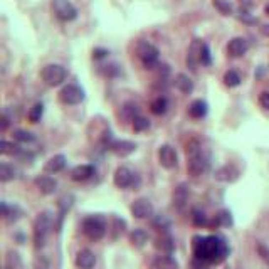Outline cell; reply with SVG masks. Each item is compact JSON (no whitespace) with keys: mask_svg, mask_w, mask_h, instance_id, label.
I'll list each match as a JSON object with an SVG mask.
<instances>
[{"mask_svg":"<svg viewBox=\"0 0 269 269\" xmlns=\"http://www.w3.org/2000/svg\"><path fill=\"white\" fill-rule=\"evenodd\" d=\"M194 258L203 259L210 264H219L229 256V246L219 235H195L192 242Z\"/></svg>","mask_w":269,"mask_h":269,"instance_id":"1","label":"cell"},{"mask_svg":"<svg viewBox=\"0 0 269 269\" xmlns=\"http://www.w3.org/2000/svg\"><path fill=\"white\" fill-rule=\"evenodd\" d=\"M187 157H189L187 172L192 175V177H201V175H203L210 168L209 153L203 152L201 143H199L197 140H192L187 145Z\"/></svg>","mask_w":269,"mask_h":269,"instance_id":"2","label":"cell"},{"mask_svg":"<svg viewBox=\"0 0 269 269\" xmlns=\"http://www.w3.org/2000/svg\"><path fill=\"white\" fill-rule=\"evenodd\" d=\"M81 231L89 240H101L108 232V226L101 215H89L81 222Z\"/></svg>","mask_w":269,"mask_h":269,"instance_id":"3","label":"cell"},{"mask_svg":"<svg viewBox=\"0 0 269 269\" xmlns=\"http://www.w3.org/2000/svg\"><path fill=\"white\" fill-rule=\"evenodd\" d=\"M52 227V219L49 212H42L37 215L34 222V247L35 249H42L46 246V240L51 234Z\"/></svg>","mask_w":269,"mask_h":269,"instance_id":"4","label":"cell"},{"mask_svg":"<svg viewBox=\"0 0 269 269\" xmlns=\"http://www.w3.org/2000/svg\"><path fill=\"white\" fill-rule=\"evenodd\" d=\"M113 182H115L118 189L128 190V189H138L141 183V178L133 170H130L128 167H118L115 177H113Z\"/></svg>","mask_w":269,"mask_h":269,"instance_id":"5","label":"cell"},{"mask_svg":"<svg viewBox=\"0 0 269 269\" xmlns=\"http://www.w3.org/2000/svg\"><path fill=\"white\" fill-rule=\"evenodd\" d=\"M40 77H42V81L47 86L54 88L66 81L67 71L66 67H63L61 64H47V66H44L42 71H40Z\"/></svg>","mask_w":269,"mask_h":269,"instance_id":"6","label":"cell"},{"mask_svg":"<svg viewBox=\"0 0 269 269\" xmlns=\"http://www.w3.org/2000/svg\"><path fill=\"white\" fill-rule=\"evenodd\" d=\"M138 59L141 61V64L145 69H155L158 66V59H160V51L150 42H140V46L136 49Z\"/></svg>","mask_w":269,"mask_h":269,"instance_id":"7","label":"cell"},{"mask_svg":"<svg viewBox=\"0 0 269 269\" xmlns=\"http://www.w3.org/2000/svg\"><path fill=\"white\" fill-rule=\"evenodd\" d=\"M52 14L63 22H71L77 17V9L69 0H52L51 2Z\"/></svg>","mask_w":269,"mask_h":269,"instance_id":"8","label":"cell"},{"mask_svg":"<svg viewBox=\"0 0 269 269\" xmlns=\"http://www.w3.org/2000/svg\"><path fill=\"white\" fill-rule=\"evenodd\" d=\"M59 100H61V103L69 104V106L79 104L81 101L84 100V89L81 86H77V84H67V86H64L61 89Z\"/></svg>","mask_w":269,"mask_h":269,"instance_id":"9","label":"cell"},{"mask_svg":"<svg viewBox=\"0 0 269 269\" xmlns=\"http://www.w3.org/2000/svg\"><path fill=\"white\" fill-rule=\"evenodd\" d=\"M158 162L160 165L167 170H173L178 167V155L175 152L173 146L170 145H162L158 148Z\"/></svg>","mask_w":269,"mask_h":269,"instance_id":"10","label":"cell"},{"mask_svg":"<svg viewBox=\"0 0 269 269\" xmlns=\"http://www.w3.org/2000/svg\"><path fill=\"white\" fill-rule=\"evenodd\" d=\"M132 215L134 219H150L153 215V203L141 197L132 203Z\"/></svg>","mask_w":269,"mask_h":269,"instance_id":"11","label":"cell"},{"mask_svg":"<svg viewBox=\"0 0 269 269\" xmlns=\"http://www.w3.org/2000/svg\"><path fill=\"white\" fill-rule=\"evenodd\" d=\"M247 49H249V44H247L246 39L234 37L229 40V44H227V54H229L231 58H242V56L247 52Z\"/></svg>","mask_w":269,"mask_h":269,"instance_id":"12","label":"cell"},{"mask_svg":"<svg viewBox=\"0 0 269 269\" xmlns=\"http://www.w3.org/2000/svg\"><path fill=\"white\" fill-rule=\"evenodd\" d=\"M189 197H190V192H189V187L185 183H180L177 189L173 190V195H172V202H173V207L177 210H183L187 207V202H189Z\"/></svg>","mask_w":269,"mask_h":269,"instance_id":"13","label":"cell"},{"mask_svg":"<svg viewBox=\"0 0 269 269\" xmlns=\"http://www.w3.org/2000/svg\"><path fill=\"white\" fill-rule=\"evenodd\" d=\"M109 150L118 155V157H128V155H132L136 150V145L128 140H115L109 145Z\"/></svg>","mask_w":269,"mask_h":269,"instance_id":"14","label":"cell"},{"mask_svg":"<svg viewBox=\"0 0 269 269\" xmlns=\"http://www.w3.org/2000/svg\"><path fill=\"white\" fill-rule=\"evenodd\" d=\"M76 266L79 269H93L96 266V256L89 249H81L76 254Z\"/></svg>","mask_w":269,"mask_h":269,"instance_id":"15","label":"cell"},{"mask_svg":"<svg viewBox=\"0 0 269 269\" xmlns=\"http://www.w3.org/2000/svg\"><path fill=\"white\" fill-rule=\"evenodd\" d=\"M95 167L89 165V164H83V165H77L71 170V178L74 182H86L89 178L95 175Z\"/></svg>","mask_w":269,"mask_h":269,"instance_id":"16","label":"cell"},{"mask_svg":"<svg viewBox=\"0 0 269 269\" xmlns=\"http://www.w3.org/2000/svg\"><path fill=\"white\" fill-rule=\"evenodd\" d=\"M35 187L40 190V194L51 195L58 190V182H56V178L49 177V175H40V177L35 178Z\"/></svg>","mask_w":269,"mask_h":269,"instance_id":"17","label":"cell"},{"mask_svg":"<svg viewBox=\"0 0 269 269\" xmlns=\"http://www.w3.org/2000/svg\"><path fill=\"white\" fill-rule=\"evenodd\" d=\"M150 269H178V263L173 256L160 254L150 263Z\"/></svg>","mask_w":269,"mask_h":269,"instance_id":"18","label":"cell"},{"mask_svg":"<svg viewBox=\"0 0 269 269\" xmlns=\"http://www.w3.org/2000/svg\"><path fill=\"white\" fill-rule=\"evenodd\" d=\"M66 167V157L64 155H54L47 160V164L44 165V172L46 173H59Z\"/></svg>","mask_w":269,"mask_h":269,"instance_id":"19","label":"cell"},{"mask_svg":"<svg viewBox=\"0 0 269 269\" xmlns=\"http://www.w3.org/2000/svg\"><path fill=\"white\" fill-rule=\"evenodd\" d=\"M173 83H175V88L180 93H183V95H190V93L194 91V81L187 74H183V72L175 76Z\"/></svg>","mask_w":269,"mask_h":269,"instance_id":"20","label":"cell"},{"mask_svg":"<svg viewBox=\"0 0 269 269\" xmlns=\"http://www.w3.org/2000/svg\"><path fill=\"white\" fill-rule=\"evenodd\" d=\"M207 111H209V106H207V103L203 100H195L189 106V115L192 118H195V120H201V118H203L207 115Z\"/></svg>","mask_w":269,"mask_h":269,"instance_id":"21","label":"cell"},{"mask_svg":"<svg viewBox=\"0 0 269 269\" xmlns=\"http://www.w3.org/2000/svg\"><path fill=\"white\" fill-rule=\"evenodd\" d=\"M130 242H132V246L134 247H143L145 244L148 242V234H146L145 229L136 227V229L130 232Z\"/></svg>","mask_w":269,"mask_h":269,"instance_id":"22","label":"cell"},{"mask_svg":"<svg viewBox=\"0 0 269 269\" xmlns=\"http://www.w3.org/2000/svg\"><path fill=\"white\" fill-rule=\"evenodd\" d=\"M120 116L123 118L125 121H134L138 116H140V109H138V104L134 103H126L121 106Z\"/></svg>","mask_w":269,"mask_h":269,"instance_id":"23","label":"cell"},{"mask_svg":"<svg viewBox=\"0 0 269 269\" xmlns=\"http://www.w3.org/2000/svg\"><path fill=\"white\" fill-rule=\"evenodd\" d=\"M239 172L234 168L232 165H226L222 167V168L217 170V173H215V177L219 178V180H224V182H234L235 178H237Z\"/></svg>","mask_w":269,"mask_h":269,"instance_id":"24","label":"cell"},{"mask_svg":"<svg viewBox=\"0 0 269 269\" xmlns=\"http://www.w3.org/2000/svg\"><path fill=\"white\" fill-rule=\"evenodd\" d=\"M152 226L158 232H162V234H168V229H170V226H172V222H170V219L167 217V215L158 214V215H155V217H153Z\"/></svg>","mask_w":269,"mask_h":269,"instance_id":"25","label":"cell"},{"mask_svg":"<svg viewBox=\"0 0 269 269\" xmlns=\"http://www.w3.org/2000/svg\"><path fill=\"white\" fill-rule=\"evenodd\" d=\"M150 109H152V113L157 116L165 115L167 109H168V101H167V98H164V96L155 98V100L152 101V104H150Z\"/></svg>","mask_w":269,"mask_h":269,"instance_id":"26","label":"cell"},{"mask_svg":"<svg viewBox=\"0 0 269 269\" xmlns=\"http://www.w3.org/2000/svg\"><path fill=\"white\" fill-rule=\"evenodd\" d=\"M155 246H157L162 252H165V254H172L175 251V242L168 234H162V237H158Z\"/></svg>","mask_w":269,"mask_h":269,"instance_id":"27","label":"cell"},{"mask_svg":"<svg viewBox=\"0 0 269 269\" xmlns=\"http://www.w3.org/2000/svg\"><path fill=\"white\" fill-rule=\"evenodd\" d=\"M15 168H14V165H10V164H0V182H10V180H14L15 178Z\"/></svg>","mask_w":269,"mask_h":269,"instance_id":"28","label":"cell"},{"mask_svg":"<svg viewBox=\"0 0 269 269\" xmlns=\"http://www.w3.org/2000/svg\"><path fill=\"white\" fill-rule=\"evenodd\" d=\"M0 153L2 155H20L22 153V148L19 145L12 143V141L2 140L0 141Z\"/></svg>","mask_w":269,"mask_h":269,"instance_id":"29","label":"cell"},{"mask_svg":"<svg viewBox=\"0 0 269 269\" xmlns=\"http://www.w3.org/2000/svg\"><path fill=\"white\" fill-rule=\"evenodd\" d=\"M199 63H202V66H210V64H212V56H210L209 44L202 42L201 46H199Z\"/></svg>","mask_w":269,"mask_h":269,"instance_id":"30","label":"cell"},{"mask_svg":"<svg viewBox=\"0 0 269 269\" xmlns=\"http://www.w3.org/2000/svg\"><path fill=\"white\" fill-rule=\"evenodd\" d=\"M214 226H222V227H229L232 226V215L229 210H221L214 219Z\"/></svg>","mask_w":269,"mask_h":269,"instance_id":"31","label":"cell"},{"mask_svg":"<svg viewBox=\"0 0 269 269\" xmlns=\"http://www.w3.org/2000/svg\"><path fill=\"white\" fill-rule=\"evenodd\" d=\"M17 214H19L17 207H10L7 202H2V217L5 219V221H9V222L17 221V219H19Z\"/></svg>","mask_w":269,"mask_h":269,"instance_id":"32","label":"cell"},{"mask_svg":"<svg viewBox=\"0 0 269 269\" xmlns=\"http://www.w3.org/2000/svg\"><path fill=\"white\" fill-rule=\"evenodd\" d=\"M224 84L229 88H237L240 84V76L237 71H227L226 74H224Z\"/></svg>","mask_w":269,"mask_h":269,"instance_id":"33","label":"cell"},{"mask_svg":"<svg viewBox=\"0 0 269 269\" xmlns=\"http://www.w3.org/2000/svg\"><path fill=\"white\" fill-rule=\"evenodd\" d=\"M42 115H44V104L42 103H35L31 108V111H29V115H27V116H29L31 123H39Z\"/></svg>","mask_w":269,"mask_h":269,"instance_id":"34","label":"cell"},{"mask_svg":"<svg viewBox=\"0 0 269 269\" xmlns=\"http://www.w3.org/2000/svg\"><path fill=\"white\" fill-rule=\"evenodd\" d=\"M190 219H192V224L197 227H202V226H207L209 221H207V215L205 212L201 210V209H194L192 210V215H190Z\"/></svg>","mask_w":269,"mask_h":269,"instance_id":"35","label":"cell"},{"mask_svg":"<svg viewBox=\"0 0 269 269\" xmlns=\"http://www.w3.org/2000/svg\"><path fill=\"white\" fill-rule=\"evenodd\" d=\"M212 3H214V7L221 12L222 15H231L232 10H234L229 0H212Z\"/></svg>","mask_w":269,"mask_h":269,"instance_id":"36","label":"cell"},{"mask_svg":"<svg viewBox=\"0 0 269 269\" xmlns=\"http://www.w3.org/2000/svg\"><path fill=\"white\" fill-rule=\"evenodd\" d=\"M14 138L20 143H32L35 141V136L31 132H26V130H15L14 132Z\"/></svg>","mask_w":269,"mask_h":269,"instance_id":"37","label":"cell"},{"mask_svg":"<svg viewBox=\"0 0 269 269\" xmlns=\"http://www.w3.org/2000/svg\"><path fill=\"white\" fill-rule=\"evenodd\" d=\"M148 128H150V120H148V118L138 116L136 120L133 121V130L136 133H141V132H145V130H148Z\"/></svg>","mask_w":269,"mask_h":269,"instance_id":"38","label":"cell"},{"mask_svg":"<svg viewBox=\"0 0 269 269\" xmlns=\"http://www.w3.org/2000/svg\"><path fill=\"white\" fill-rule=\"evenodd\" d=\"M210 263H207V261L203 259H199V258H194L192 259V269H209Z\"/></svg>","mask_w":269,"mask_h":269,"instance_id":"39","label":"cell"},{"mask_svg":"<svg viewBox=\"0 0 269 269\" xmlns=\"http://www.w3.org/2000/svg\"><path fill=\"white\" fill-rule=\"evenodd\" d=\"M239 19L242 20V22H247V24H254V22H258V19L252 17V15L249 14V12H246V10H240Z\"/></svg>","mask_w":269,"mask_h":269,"instance_id":"40","label":"cell"},{"mask_svg":"<svg viewBox=\"0 0 269 269\" xmlns=\"http://www.w3.org/2000/svg\"><path fill=\"white\" fill-rule=\"evenodd\" d=\"M259 104H261V108L269 109V91H263L259 95Z\"/></svg>","mask_w":269,"mask_h":269,"instance_id":"41","label":"cell"},{"mask_svg":"<svg viewBox=\"0 0 269 269\" xmlns=\"http://www.w3.org/2000/svg\"><path fill=\"white\" fill-rule=\"evenodd\" d=\"M258 251H259L261 258H263V259L269 264V247L263 246V244H259V246H258Z\"/></svg>","mask_w":269,"mask_h":269,"instance_id":"42","label":"cell"},{"mask_svg":"<svg viewBox=\"0 0 269 269\" xmlns=\"http://www.w3.org/2000/svg\"><path fill=\"white\" fill-rule=\"evenodd\" d=\"M35 269H49V261L47 258H39L37 261H35Z\"/></svg>","mask_w":269,"mask_h":269,"instance_id":"43","label":"cell"},{"mask_svg":"<svg viewBox=\"0 0 269 269\" xmlns=\"http://www.w3.org/2000/svg\"><path fill=\"white\" fill-rule=\"evenodd\" d=\"M106 56H108V51H106V49H95V51H93V58L95 59H103V58H106Z\"/></svg>","mask_w":269,"mask_h":269,"instance_id":"44","label":"cell"},{"mask_svg":"<svg viewBox=\"0 0 269 269\" xmlns=\"http://www.w3.org/2000/svg\"><path fill=\"white\" fill-rule=\"evenodd\" d=\"M7 126H9V118H7V115L3 113V115H2V125H0V130H2V132H5Z\"/></svg>","mask_w":269,"mask_h":269,"instance_id":"45","label":"cell"},{"mask_svg":"<svg viewBox=\"0 0 269 269\" xmlns=\"http://www.w3.org/2000/svg\"><path fill=\"white\" fill-rule=\"evenodd\" d=\"M261 32H263L266 37H269V24H264V26L261 27Z\"/></svg>","mask_w":269,"mask_h":269,"instance_id":"46","label":"cell"},{"mask_svg":"<svg viewBox=\"0 0 269 269\" xmlns=\"http://www.w3.org/2000/svg\"><path fill=\"white\" fill-rule=\"evenodd\" d=\"M266 14H269V5H266Z\"/></svg>","mask_w":269,"mask_h":269,"instance_id":"47","label":"cell"}]
</instances>
